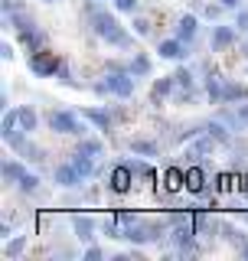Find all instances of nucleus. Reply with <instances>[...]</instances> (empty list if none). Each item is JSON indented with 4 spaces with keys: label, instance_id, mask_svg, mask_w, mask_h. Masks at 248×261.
<instances>
[{
    "label": "nucleus",
    "instance_id": "nucleus-16",
    "mask_svg": "<svg viewBox=\"0 0 248 261\" xmlns=\"http://www.w3.org/2000/svg\"><path fill=\"white\" fill-rule=\"evenodd\" d=\"M7 23H10V27L16 30V33H30V30H36V20H33V16L23 10H13V13H7Z\"/></svg>",
    "mask_w": 248,
    "mask_h": 261
},
{
    "label": "nucleus",
    "instance_id": "nucleus-27",
    "mask_svg": "<svg viewBox=\"0 0 248 261\" xmlns=\"http://www.w3.org/2000/svg\"><path fill=\"white\" fill-rule=\"evenodd\" d=\"M23 248H27V235H13V239L4 245V255H7V258H20Z\"/></svg>",
    "mask_w": 248,
    "mask_h": 261
},
{
    "label": "nucleus",
    "instance_id": "nucleus-37",
    "mask_svg": "<svg viewBox=\"0 0 248 261\" xmlns=\"http://www.w3.org/2000/svg\"><path fill=\"white\" fill-rule=\"evenodd\" d=\"M222 10H226V7H222V4H209V7H206V16H209V20H219V16H222Z\"/></svg>",
    "mask_w": 248,
    "mask_h": 261
},
{
    "label": "nucleus",
    "instance_id": "nucleus-35",
    "mask_svg": "<svg viewBox=\"0 0 248 261\" xmlns=\"http://www.w3.org/2000/svg\"><path fill=\"white\" fill-rule=\"evenodd\" d=\"M235 27H238V33H248V7H242L235 13Z\"/></svg>",
    "mask_w": 248,
    "mask_h": 261
},
{
    "label": "nucleus",
    "instance_id": "nucleus-36",
    "mask_svg": "<svg viewBox=\"0 0 248 261\" xmlns=\"http://www.w3.org/2000/svg\"><path fill=\"white\" fill-rule=\"evenodd\" d=\"M102 258V248H98V245H88L85 251H82V261H98Z\"/></svg>",
    "mask_w": 248,
    "mask_h": 261
},
{
    "label": "nucleus",
    "instance_id": "nucleus-1",
    "mask_svg": "<svg viewBox=\"0 0 248 261\" xmlns=\"http://www.w3.org/2000/svg\"><path fill=\"white\" fill-rule=\"evenodd\" d=\"M85 16H88V27H92V33L102 43H108L114 49H134V33H128L118 23V16L108 13L105 7H98L95 0H88L85 4Z\"/></svg>",
    "mask_w": 248,
    "mask_h": 261
},
{
    "label": "nucleus",
    "instance_id": "nucleus-43",
    "mask_svg": "<svg viewBox=\"0 0 248 261\" xmlns=\"http://www.w3.org/2000/svg\"><path fill=\"white\" fill-rule=\"evenodd\" d=\"M242 222H248V209H242Z\"/></svg>",
    "mask_w": 248,
    "mask_h": 261
},
{
    "label": "nucleus",
    "instance_id": "nucleus-17",
    "mask_svg": "<svg viewBox=\"0 0 248 261\" xmlns=\"http://www.w3.org/2000/svg\"><path fill=\"white\" fill-rule=\"evenodd\" d=\"M131 153H137V157H160V144L151 141V137H134L131 141Z\"/></svg>",
    "mask_w": 248,
    "mask_h": 261
},
{
    "label": "nucleus",
    "instance_id": "nucleus-4",
    "mask_svg": "<svg viewBox=\"0 0 248 261\" xmlns=\"http://www.w3.org/2000/svg\"><path fill=\"white\" fill-rule=\"evenodd\" d=\"M105 82H108V88H111L114 98H131V95L137 92V75H134L131 69L108 72V75H105Z\"/></svg>",
    "mask_w": 248,
    "mask_h": 261
},
{
    "label": "nucleus",
    "instance_id": "nucleus-5",
    "mask_svg": "<svg viewBox=\"0 0 248 261\" xmlns=\"http://www.w3.org/2000/svg\"><path fill=\"white\" fill-rule=\"evenodd\" d=\"M59 56L49 53V49H43V53H30V72L39 79H53L56 72H59Z\"/></svg>",
    "mask_w": 248,
    "mask_h": 261
},
{
    "label": "nucleus",
    "instance_id": "nucleus-26",
    "mask_svg": "<svg viewBox=\"0 0 248 261\" xmlns=\"http://www.w3.org/2000/svg\"><path fill=\"white\" fill-rule=\"evenodd\" d=\"M131 167H134V173H137V179H144V183H151V179H157V170L151 167V163H144L134 153V160H131Z\"/></svg>",
    "mask_w": 248,
    "mask_h": 261
},
{
    "label": "nucleus",
    "instance_id": "nucleus-20",
    "mask_svg": "<svg viewBox=\"0 0 248 261\" xmlns=\"http://www.w3.org/2000/svg\"><path fill=\"white\" fill-rule=\"evenodd\" d=\"M69 160H72V167H76V170H79V173L85 176V179L95 173V157H88V153H82V150H72V157H69Z\"/></svg>",
    "mask_w": 248,
    "mask_h": 261
},
{
    "label": "nucleus",
    "instance_id": "nucleus-11",
    "mask_svg": "<svg viewBox=\"0 0 248 261\" xmlns=\"http://www.w3.org/2000/svg\"><path fill=\"white\" fill-rule=\"evenodd\" d=\"M20 43H23V49L27 53H43L46 49V43H49V36H46V30H30V33H20Z\"/></svg>",
    "mask_w": 248,
    "mask_h": 261
},
{
    "label": "nucleus",
    "instance_id": "nucleus-29",
    "mask_svg": "<svg viewBox=\"0 0 248 261\" xmlns=\"http://www.w3.org/2000/svg\"><path fill=\"white\" fill-rule=\"evenodd\" d=\"M13 130H23L20 127V111H16V108H10V111L4 114V137L13 134Z\"/></svg>",
    "mask_w": 248,
    "mask_h": 261
},
{
    "label": "nucleus",
    "instance_id": "nucleus-8",
    "mask_svg": "<svg viewBox=\"0 0 248 261\" xmlns=\"http://www.w3.org/2000/svg\"><path fill=\"white\" fill-rule=\"evenodd\" d=\"M157 56H160V59H170V62H180V59H186L189 56V46L183 43V39H160V43H157Z\"/></svg>",
    "mask_w": 248,
    "mask_h": 261
},
{
    "label": "nucleus",
    "instance_id": "nucleus-9",
    "mask_svg": "<svg viewBox=\"0 0 248 261\" xmlns=\"http://www.w3.org/2000/svg\"><path fill=\"white\" fill-rule=\"evenodd\" d=\"M186 193H193V196H206V193H209L206 170L196 167V163H189V167H186Z\"/></svg>",
    "mask_w": 248,
    "mask_h": 261
},
{
    "label": "nucleus",
    "instance_id": "nucleus-18",
    "mask_svg": "<svg viewBox=\"0 0 248 261\" xmlns=\"http://www.w3.org/2000/svg\"><path fill=\"white\" fill-rule=\"evenodd\" d=\"M128 69L134 72L137 79H147V75H151V72H154V62L147 59L144 53H134V56H131V62H128Z\"/></svg>",
    "mask_w": 248,
    "mask_h": 261
},
{
    "label": "nucleus",
    "instance_id": "nucleus-32",
    "mask_svg": "<svg viewBox=\"0 0 248 261\" xmlns=\"http://www.w3.org/2000/svg\"><path fill=\"white\" fill-rule=\"evenodd\" d=\"M111 4H114V10H118V13H131V16L140 10V0H111Z\"/></svg>",
    "mask_w": 248,
    "mask_h": 261
},
{
    "label": "nucleus",
    "instance_id": "nucleus-38",
    "mask_svg": "<svg viewBox=\"0 0 248 261\" xmlns=\"http://www.w3.org/2000/svg\"><path fill=\"white\" fill-rule=\"evenodd\" d=\"M20 7H23L20 0H0V10H4V16H7V13H13V10H20Z\"/></svg>",
    "mask_w": 248,
    "mask_h": 261
},
{
    "label": "nucleus",
    "instance_id": "nucleus-22",
    "mask_svg": "<svg viewBox=\"0 0 248 261\" xmlns=\"http://www.w3.org/2000/svg\"><path fill=\"white\" fill-rule=\"evenodd\" d=\"M216 144H219L216 137H212V134H206V130H203V134L196 137V144L189 147V150H193L196 157H209V153H216Z\"/></svg>",
    "mask_w": 248,
    "mask_h": 261
},
{
    "label": "nucleus",
    "instance_id": "nucleus-3",
    "mask_svg": "<svg viewBox=\"0 0 248 261\" xmlns=\"http://www.w3.org/2000/svg\"><path fill=\"white\" fill-rule=\"evenodd\" d=\"M134 179H137V173H134V167H131V160L114 163V167H111V173H108V193H118V196L131 193Z\"/></svg>",
    "mask_w": 248,
    "mask_h": 261
},
{
    "label": "nucleus",
    "instance_id": "nucleus-7",
    "mask_svg": "<svg viewBox=\"0 0 248 261\" xmlns=\"http://www.w3.org/2000/svg\"><path fill=\"white\" fill-rule=\"evenodd\" d=\"M238 39V27L232 23V27H229V23H219V27H212V36H209V49L212 53H222V49H229Z\"/></svg>",
    "mask_w": 248,
    "mask_h": 261
},
{
    "label": "nucleus",
    "instance_id": "nucleus-6",
    "mask_svg": "<svg viewBox=\"0 0 248 261\" xmlns=\"http://www.w3.org/2000/svg\"><path fill=\"white\" fill-rule=\"evenodd\" d=\"M53 179H56V186H62V190H79V186L85 183V176H82L79 170L72 167V160H69V163H59V167H53Z\"/></svg>",
    "mask_w": 248,
    "mask_h": 261
},
{
    "label": "nucleus",
    "instance_id": "nucleus-31",
    "mask_svg": "<svg viewBox=\"0 0 248 261\" xmlns=\"http://www.w3.org/2000/svg\"><path fill=\"white\" fill-rule=\"evenodd\" d=\"M16 186H20V193H36V190H39V176H36V173H30V170H27V176H23V179H20Z\"/></svg>",
    "mask_w": 248,
    "mask_h": 261
},
{
    "label": "nucleus",
    "instance_id": "nucleus-21",
    "mask_svg": "<svg viewBox=\"0 0 248 261\" xmlns=\"http://www.w3.org/2000/svg\"><path fill=\"white\" fill-rule=\"evenodd\" d=\"M20 127L27 130V134H33V130L39 127V114H36V108H33V105H20Z\"/></svg>",
    "mask_w": 248,
    "mask_h": 261
},
{
    "label": "nucleus",
    "instance_id": "nucleus-12",
    "mask_svg": "<svg viewBox=\"0 0 248 261\" xmlns=\"http://www.w3.org/2000/svg\"><path fill=\"white\" fill-rule=\"evenodd\" d=\"M196 30H200V20H196L193 13H186V16H180V20H177V39H183L186 46L196 39Z\"/></svg>",
    "mask_w": 248,
    "mask_h": 261
},
{
    "label": "nucleus",
    "instance_id": "nucleus-23",
    "mask_svg": "<svg viewBox=\"0 0 248 261\" xmlns=\"http://www.w3.org/2000/svg\"><path fill=\"white\" fill-rule=\"evenodd\" d=\"M232 101H248V88L242 82H226V95H222V105H232Z\"/></svg>",
    "mask_w": 248,
    "mask_h": 261
},
{
    "label": "nucleus",
    "instance_id": "nucleus-15",
    "mask_svg": "<svg viewBox=\"0 0 248 261\" xmlns=\"http://www.w3.org/2000/svg\"><path fill=\"white\" fill-rule=\"evenodd\" d=\"M72 232H76L79 242H92V239H95V222H92V216H76V219H72Z\"/></svg>",
    "mask_w": 248,
    "mask_h": 261
},
{
    "label": "nucleus",
    "instance_id": "nucleus-30",
    "mask_svg": "<svg viewBox=\"0 0 248 261\" xmlns=\"http://www.w3.org/2000/svg\"><path fill=\"white\" fill-rule=\"evenodd\" d=\"M173 79H177V88H193L196 85V79H193V72L186 69V65H180L177 72H173Z\"/></svg>",
    "mask_w": 248,
    "mask_h": 261
},
{
    "label": "nucleus",
    "instance_id": "nucleus-10",
    "mask_svg": "<svg viewBox=\"0 0 248 261\" xmlns=\"http://www.w3.org/2000/svg\"><path fill=\"white\" fill-rule=\"evenodd\" d=\"M163 190L167 193L186 190V167H167L163 170Z\"/></svg>",
    "mask_w": 248,
    "mask_h": 261
},
{
    "label": "nucleus",
    "instance_id": "nucleus-2",
    "mask_svg": "<svg viewBox=\"0 0 248 261\" xmlns=\"http://www.w3.org/2000/svg\"><path fill=\"white\" fill-rule=\"evenodd\" d=\"M46 124H49V130H56V134H69V137H85L88 134V127L79 121V114L65 111V108H59V111L53 108L46 114Z\"/></svg>",
    "mask_w": 248,
    "mask_h": 261
},
{
    "label": "nucleus",
    "instance_id": "nucleus-41",
    "mask_svg": "<svg viewBox=\"0 0 248 261\" xmlns=\"http://www.w3.org/2000/svg\"><path fill=\"white\" fill-rule=\"evenodd\" d=\"M238 255H242V258H245V261H248V242H245V245H242V248H238Z\"/></svg>",
    "mask_w": 248,
    "mask_h": 261
},
{
    "label": "nucleus",
    "instance_id": "nucleus-39",
    "mask_svg": "<svg viewBox=\"0 0 248 261\" xmlns=\"http://www.w3.org/2000/svg\"><path fill=\"white\" fill-rule=\"evenodd\" d=\"M226 10H242V0H219Z\"/></svg>",
    "mask_w": 248,
    "mask_h": 261
},
{
    "label": "nucleus",
    "instance_id": "nucleus-42",
    "mask_svg": "<svg viewBox=\"0 0 248 261\" xmlns=\"http://www.w3.org/2000/svg\"><path fill=\"white\" fill-rule=\"evenodd\" d=\"M39 4H62V0H39Z\"/></svg>",
    "mask_w": 248,
    "mask_h": 261
},
{
    "label": "nucleus",
    "instance_id": "nucleus-25",
    "mask_svg": "<svg viewBox=\"0 0 248 261\" xmlns=\"http://www.w3.org/2000/svg\"><path fill=\"white\" fill-rule=\"evenodd\" d=\"M76 150L88 153V157H102V153H105V144H102V141H95V137H82V141L76 144Z\"/></svg>",
    "mask_w": 248,
    "mask_h": 261
},
{
    "label": "nucleus",
    "instance_id": "nucleus-34",
    "mask_svg": "<svg viewBox=\"0 0 248 261\" xmlns=\"http://www.w3.org/2000/svg\"><path fill=\"white\" fill-rule=\"evenodd\" d=\"M131 27H134L137 36H151V27H154V23L147 20V16H134V20H131Z\"/></svg>",
    "mask_w": 248,
    "mask_h": 261
},
{
    "label": "nucleus",
    "instance_id": "nucleus-33",
    "mask_svg": "<svg viewBox=\"0 0 248 261\" xmlns=\"http://www.w3.org/2000/svg\"><path fill=\"white\" fill-rule=\"evenodd\" d=\"M56 79H59V82H62V85H72V88H76V85H79V82H76V79H72V69H69V62H65V59L59 62V72H56Z\"/></svg>",
    "mask_w": 248,
    "mask_h": 261
},
{
    "label": "nucleus",
    "instance_id": "nucleus-28",
    "mask_svg": "<svg viewBox=\"0 0 248 261\" xmlns=\"http://www.w3.org/2000/svg\"><path fill=\"white\" fill-rule=\"evenodd\" d=\"M219 232H222V235H226V242H232V245H235V248H242V245L248 242V239H245V235H242V232H238V228H235V225H229V222H222V225H219Z\"/></svg>",
    "mask_w": 248,
    "mask_h": 261
},
{
    "label": "nucleus",
    "instance_id": "nucleus-19",
    "mask_svg": "<svg viewBox=\"0 0 248 261\" xmlns=\"http://www.w3.org/2000/svg\"><path fill=\"white\" fill-rule=\"evenodd\" d=\"M222 95H226V82L219 75H206V98L212 105H222Z\"/></svg>",
    "mask_w": 248,
    "mask_h": 261
},
{
    "label": "nucleus",
    "instance_id": "nucleus-13",
    "mask_svg": "<svg viewBox=\"0 0 248 261\" xmlns=\"http://www.w3.org/2000/svg\"><path fill=\"white\" fill-rule=\"evenodd\" d=\"M82 118L92 121L98 130H111V127H114V118H111L105 108H82Z\"/></svg>",
    "mask_w": 248,
    "mask_h": 261
},
{
    "label": "nucleus",
    "instance_id": "nucleus-40",
    "mask_svg": "<svg viewBox=\"0 0 248 261\" xmlns=\"http://www.w3.org/2000/svg\"><path fill=\"white\" fill-rule=\"evenodd\" d=\"M238 114H242V118L248 121V105H238Z\"/></svg>",
    "mask_w": 248,
    "mask_h": 261
},
{
    "label": "nucleus",
    "instance_id": "nucleus-14",
    "mask_svg": "<svg viewBox=\"0 0 248 261\" xmlns=\"http://www.w3.org/2000/svg\"><path fill=\"white\" fill-rule=\"evenodd\" d=\"M173 88H177V79H173V75L157 79V82H154V88H151V105H160L163 98H170V95H173Z\"/></svg>",
    "mask_w": 248,
    "mask_h": 261
},
{
    "label": "nucleus",
    "instance_id": "nucleus-24",
    "mask_svg": "<svg viewBox=\"0 0 248 261\" xmlns=\"http://www.w3.org/2000/svg\"><path fill=\"white\" fill-rule=\"evenodd\" d=\"M23 176H27V167H23L20 160H7L4 163V179L7 183H20Z\"/></svg>",
    "mask_w": 248,
    "mask_h": 261
}]
</instances>
